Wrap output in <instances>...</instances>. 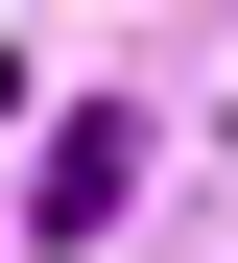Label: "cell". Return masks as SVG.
<instances>
[{"label": "cell", "mask_w": 238, "mask_h": 263, "mask_svg": "<svg viewBox=\"0 0 238 263\" xmlns=\"http://www.w3.org/2000/svg\"><path fill=\"white\" fill-rule=\"evenodd\" d=\"M119 192H143V120H72V144H48V239H95Z\"/></svg>", "instance_id": "cell-1"}]
</instances>
